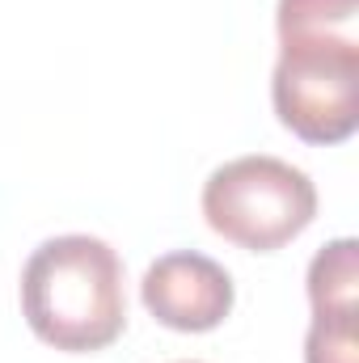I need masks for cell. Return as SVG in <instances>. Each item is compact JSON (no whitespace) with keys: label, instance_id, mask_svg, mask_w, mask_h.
Instances as JSON below:
<instances>
[{"label":"cell","instance_id":"6","mask_svg":"<svg viewBox=\"0 0 359 363\" xmlns=\"http://www.w3.org/2000/svg\"><path fill=\"white\" fill-rule=\"evenodd\" d=\"M355 296H359V245L351 237L330 241L313 267H309V300L317 317L330 313H355Z\"/></svg>","mask_w":359,"mask_h":363},{"label":"cell","instance_id":"5","mask_svg":"<svg viewBox=\"0 0 359 363\" xmlns=\"http://www.w3.org/2000/svg\"><path fill=\"white\" fill-rule=\"evenodd\" d=\"M359 0H279V43H359Z\"/></svg>","mask_w":359,"mask_h":363},{"label":"cell","instance_id":"4","mask_svg":"<svg viewBox=\"0 0 359 363\" xmlns=\"http://www.w3.org/2000/svg\"><path fill=\"white\" fill-rule=\"evenodd\" d=\"M144 304L148 313L182 334H203L216 330L228 308H233V279L220 262L203 254H165L144 274Z\"/></svg>","mask_w":359,"mask_h":363},{"label":"cell","instance_id":"1","mask_svg":"<svg viewBox=\"0 0 359 363\" xmlns=\"http://www.w3.org/2000/svg\"><path fill=\"white\" fill-rule=\"evenodd\" d=\"M21 313L55 351H101L127 325L123 262L97 237L43 241L21 274Z\"/></svg>","mask_w":359,"mask_h":363},{"label":"cell","instance_id":"2","mask_svg":"<svg viewBox=\"0 0 359 363\" xmlns=\"http://www.w3.org/2000/svg\"><path fill=\"white\" fill-rule=\"evenodd\" d=\"M203 216L224 241L270 254L313 224L317 190L309 174L279 157H237L207 178Z\"/></svg>","mask_w":359,"mask_h":363},{"label":"cell","instance_id":"7","mask_svg":"<svg viewBox=\"0 0 359 363\" xmlns=\"http://www.w3.org/2000/svg\"><path fill=\"white\" fill-rule=\"evenodd\" d=\"M304 363H359V321L355 313L313 317L304 338Z\"/></svg>","mask_w":359,"mask_h":363},{"label":"cell","instance_id":"3","mask_svg":"<svg viewBox=\"0 0 359 363\" xmlns=\"http://www.w3.org/2000/svg\"><path fill=\"white\" fill-rule=\"evenodd\" d=\"M270 97L283 127L300 140H347L359 127V43H283Z\"/></svg>","mask_w":359,"mask_h":363}]
</instances>
